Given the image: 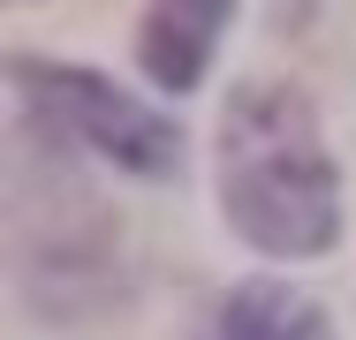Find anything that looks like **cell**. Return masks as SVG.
I'll return each mask as SVG.
<instances>
[{
  "label": "cell",
  "instance_id": "2",
  "mask_svg": "<svg viewBox=\"0 0 356 340\" xmlns=\"http://www.w3.org/2000/svg\"><path fill=\"white\" fill-rule=\"evenodd\" d=\"M15 76V91L54 121V129L83 136L99 159H114V167H129V174H167L175 167V129L152 114V106H137L129 91H114L106 76H91V68H46V61H15L8 68Z\"/></svg>",
  "mask_w": 356,
  "mask_h": 340
},
{
  "label": "cell",
  "instance_id": "1",
  "mask_svg": "<svg viewBox=\"0 0 356 340\" xmlns=\"http://www.w3.org/2000/svg\"><path fill=\"white\" fill-rule=\"evenodd\" d=\"M220 204L266 257H318L341 235V182L311 106L281 83H250L220 121Z\"/></svg>",
  "mask_w": 356,
  "mask_h": 340
},
{
  "label": "cell",
  "instance_id": "4",
  "mask_svg": "<svg viewBox=\"0 0 356 340\" xmlns=\"http://www.w3.org/2000/svg\"><path fill=\"white\" fill-rule=\"evenodd\" d=\"M220 340H334V333H326V310L303 303L296 287H281V280H250L243 295H227Z\"/></svg>",
  "mask_w": 356,
  "mask_h": 340
},
{
  "label": "cell",
  "instance_id": "3",
  "mask_svg": "<svg viewBox=\"0 0 356 340\" xmlns=\"http://www.w3.org/2000/svg\"><path fill=\"white\" fill-rule=\"evenodd\" d=\"M227 8L235 0H152V15H144V68H152L159 91H190L205 76Z\"/></svg>",
  "mask_w": 356,
  "mask_h": 340
}]
</instances>
